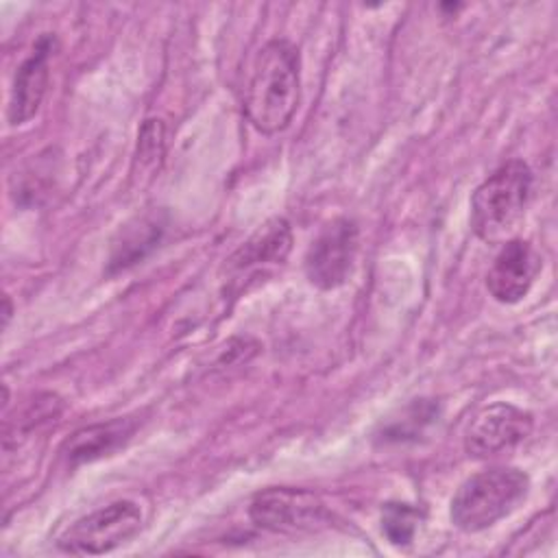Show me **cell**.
<instances>
[{
	"label": "cell",
	"instance_id": "6da1fadb",
	"mask_svg": "<svg viewBox=\"0 0 558 558\" xmlns=\"http://www.w3.org/2000/svg\"><path fill=\"white\" fill-rule=\"evenodd\" d=\"M301 100V54L288 39H270L253 61L246 83L244 111L248 122L266 135L283 131Z\"/></svg>",
	"mask_w": 558,
	"mask_h": 558
},
{
	"label": "cell",
	"instance_id": "7a4b0ae2",
	"mask_svg": "<svg viewBox=\"0 0 558 558\" xmlns=\"http://www.w3.org/2000/svg\"><path fill=\"white\" fill-rule=\"evenodd\" d=\"M534 174L523 159H510L488 174L471 196V229L486 244H504L519 231L532 198Z\"/></svg>",
	"mask_w": 558,
	"mask_h": 558
},
{
	"label": "cell",
	"instance_id": "3957f363",
	"mask_svg": "<svg viewBox=\"0 0 558 558\" xmlns=\"http://www.w3.org/2000/svg\"><path fill=\"white\" fill-rule=\"evenodd\" d=\"M530 493V477L514 466H493L464 480L449 508L451 523L462 532H482L514 512Z\"/></svg>",
	"mask_w": 558,
	"mask_h": 558
},
{
	"label": "cell",
	"instance_id": "277c9868",
	"mask_svg": "<svg viewBox=\"0 0 558 558\" xmlns=\"http://www.w3.org/2000/svg\"><path fill=\"white\" fill-rule=\"evenodd\" d=\"M142 530V510L135 501L120 499L76 519L59 538L65 554L98 556L129 543Z\"/></svg>",
	"mask_w": 558,
	"mask_h": 558
},
{
	"label": "cell",
	"instance_id": "5b68a950",
	"mask_svg": "<svg viewBox=\"0 0 558 558\" xmlns=\"http://www.w3.org/2000/svg\"><path fill=\"white\" fill-rule=\"evenodd\" d=\"M360 229L353 218L340 216L327 222L305 253V275L312 286L333 290L342 286L355 264Z\"/></svg>",
	"mask_w": 558,
	"mask_h": 558
},
{
	"label": "cell",
	"instance_id": "8992f818",
	"mask_svg": "<svg viewBox=\"0 0 558 558\" xmlns=\"http://www.w3.org/2000/svg\"><path fill=\"white\" fill-rule=\"evenodd\" d=\"M251 521L268 532L288 534L310 530L323 521V501L305 488H266L248 506Z\"/></svg>",
	"mask_w": 558,
	"mask_h": 558
},
{
	"label": "cell",
	"instance_id": "52a82bcc",
	"mask_svg": "<svg viewBox=\"0 0 558 558\" xmlns=\"http://www.w3.org/2000/svg\"><path fill=\"white\" fill-rule=\"evenodd\" d=\"M532 412L499 401L475 414L464 436V449L473 458H488L525 440L532 434Z\"/></svg>",
	"mask_w": 558,
	"mask_h": 558
},
{
	"label": "cell",
	"instance_id": "ba28073f",
	"mask_svg": "<svg viewBox=\"0 0 558 558\" xmlns=\"http://www.w3.org/2000/svg\"><path fill=\"white\" fill-rule=\"evenodd\" d=\"M543 268L541 253L527 242L512 238L504 242L486 275V290L499 303H519Z\"/></svg>",
	"mask_w": 558,
	"mask_h": 558
},
{
	"label": "cell",
	"instance_id": "9c48e42d",
	"mask_svg": "<svg viewBox=\"0 0 558 558\" xmlns=\"http://www.w3.org/2000/svg\"><path fill=\"white\" fill-rule=\"evenodd\" d=\"M54 37L46 33L37 39L33 52L20 63L7 109L11 124H24L39 111L50 81V57L54 54Z\"/></svg>",
	"mask_w": 558,
	"mask_h": 558
},
{
	"label": "cell",
	"instance_id": "30bf717a",
	"mask_svg": "<svg viewBox=\"0 0 558 558\" xmlns=\"http://www.w3.org/2000/svg\"><path fill=\"white\" fill-rule=\"evenodd\" d=\"M292 251V229L286 218L266 220L229 259V268L242 277L270 266H281Z\"/></svg>",
	"mask_w": 558,
	"mask_h": 558
},
{
	"label": "cell",
	"instance_id": "8fae6325",
	"mask_svg": "<svg viewBox=\"0 0 558 558\" xmlns=\"http://www.w3.org/2000/svg\"><path fill=\"white\" fill-rule=\"evenodd\" d=\"M135 432V423L129 418H113L107 423H96L76 429L65 442V458L70 464H83L109 456L118 447H122L131 434Z\"/></svg>",
	"mask_w": 558,
	"mask_h": 558
},
{
	"label": "cell",
	"instance_id": "7c38bea8",
	"mask_svg": "<svg viewBox=\"0 0 558 558\" xmlns=\"http://www.w3.org/2000/svg\"><path fill=\"white\" fill-rule=\"evenodd\" d=\"M161 222L155 216H137L120 231V240L113 244L109 257V272L124 270L137 264L161 238Z\"/></svg>",
	"mask_w": 558,
	"mask_h": 558
},
{
	"label": "cell",
	"instance_id": "4fadbf2b",
	"mask_svg": "<svg viewBox=\"0 0 558 558\" xmlns=\"http://www.w3.org/2000/svg\"><path fill=\"white\" fill-rule=\"evenodd\" d=\"M418 510L410 504L388 501L381 508V532L392 545H410L418 527Z\"/></svg>",
	"mask_w": 558,
	"mask_h": 558
},
{
	"label": "cell",
	"instance_id": "5bb4252c",
	"mask_svg": "<svg viewBox=\"0 0 558 558\" xmlns=\"http://www.w3.org/2000/svg\"><path fill=\"white\" fill-rule=\"evenodd\" d=\"M166 148V126L161 120H146L142 131H140V142H137V161L140 168H155L159 166Z\"/></svg>",
	"mask_w": 558,
	"mask_h": 558
},
{
	"label": "cell",
	"instance_id": "9a60e30c",
	"mask_svg": "<svg viewBox=\"0 0 558 558\" xmlns=\"http://www.w3.org/2000/svg\"><path fill=\"white\" fill-rule=\"evenodd\" d=\"M11 318V303H9V296H4V325L9 323Z\"/></svg>",
	"mask_w": 558,
	"mask_h": 558
}]
</instances>
